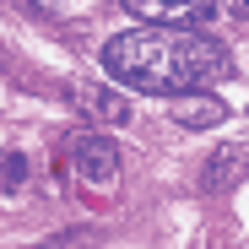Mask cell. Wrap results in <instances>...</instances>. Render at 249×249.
<instances>
[{
  "instance_id": "1",
  "label": "cell",
  "mask_w": 249,
  "mask_h": 249,
  "mask_svg": "<svg viewBox=\"0 0 249 249\" xmlns=\"http://www.w3.org/2000/svg\"><path fill=\"white\" fill-rule=\"evenodd\" d=\"M103 71L130 92H157V98H179L200 92L228 71V49L206 33L168 27V22H146L130 33H114L103 44Z\"/></svg>"
},
{
  "instance_id": "2",
  "label": "cell",
  "mask_w": 249,
  "mask_h": 249,
  "mask_svg": "<svg viewBox=\"0 0 249 249\" xmlns=\"http://www.w3.org/2000/svg\"><path fill=\"white\" fill-rule=\"evenodd\" d=\"M65 157H71L81 184H92V190H114L119 184V146L103 130H76L65 141Z\"/></svg>"
},
{
  "instance_id": "3",
  "label": "cell",
  "mask_w": 249,
  "mask_h": 249,
  "mask_svg": "<svg viewBox=\"0 0 249 249\" xmlns=\"http://www.w3.org/2000/svg\"><path fill=\"white\" fill-rule=\"evenodd\" d=\"M244 174H249V141H228V146H217L212 157H206V168H200V190L222 195V190H233Z\"/></svg>"
},
{
  "instance_id": "4",
  "label": "cell",
  "mask_w": 249,
  "mask_h": 249,
  "mask_svg": "<svg viewBox=\"0 0 249 249\" xmlns=\"http://www.w3.org/2000/svg\"><path fill=\"white\" fill-rule=\"evenodd\" d=\"M130 17H146V22H168V27H190L200 17H212V0H124Z\"/></svg>"
},
{
  "instance_id": "5",
  "label": "cell",
  "mask_w": 249,
  "mask_h": 249,
  "mask_svg": "<svg viewBox=\"0 0 249 249\" xmlns=\"http://www.w3.org/2000/svg\"><path fill=\"white\" fill-rule=\"evenodd\" d=\"M228 119V103L222 98H212V92H179V103H174V124H184V130H217V124Z\"/></svg>"
},
{
  "instance_id": "6",
  "label": "cell",
  "mask_w": 249,
  "mask_h": 249,
  "mask_svg": "<svg viewBox=\"0 0 249 249\" xmlns=\"http://www.w3.org/2000/svg\"><path fill=\"white\" fill-rule=\"evenodd\" d=\"M76 98H81V114L98 119V124H124L130 119V103H124L119 92H108V87H81Z\"/></svg>"
},
{
  "instance_id": "7",
  "label": "cell",
  "mask_w": 249,
  "mask_h": 249,
  "mask_svg": "<svg viewBox=\"0 0 249 249\" xmlns=\"http://www.w3.org/2000/svg\"><path fill=\"white\" fill-rule=\"evenodd\" d=\"M0 179H6V190H17V184L27 179V157H22V152H11L6 162H0Z\"/></svg>"
},
{
  "instance_id": "8",
  "label": "cell",
  "mask_w": 249,
  "mask_h": 249,
  "mask_svg": "<svg viewBox=\"0 0 249 249\" xmlns=\"http://www.w3.org/2000/svg\"><path fill=\"white\" fill-rule=\"evenodd\" d=\"M27 11H38V17H71L76 11V0H22Z\"/></svg>"
},
{
  "instance_id": "9",
  "label": "cell",
  "mask_w": 249,
  "mask_h": 249,
  "mask_svg": "<svg viewBox=\"0 0 249 249\" xmlns=\"http://www.w3.org/2000/svg\"><path fill=\"white\" fill-rule=\"evenodd\" d=\"M212 17H233V22H249V0H212Z\"/></svg>"
}]
</instances>
